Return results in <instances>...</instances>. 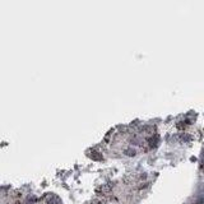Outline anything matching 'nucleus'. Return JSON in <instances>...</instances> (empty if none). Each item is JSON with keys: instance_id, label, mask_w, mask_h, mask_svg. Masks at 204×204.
I'll return each mask as SVG.
<instances>
[{"instance_id": "3", "label": "nucleus", "mask_w": 204, "mask_h": 204, "mask_svg": "<svg viewBox=\"0 0 204 204\" xmlns=\"http://www.w3.org/2000/svg\"><path fill=\"white\" fill-rule=\"evenodd\" d=\"M87 204H106V203L102 202V200H100V199H96V200H92V202H89Z\"/></svg>"}, {"instance_id": "1", "label": "nucleus", "mask_w": 204, "mask_h": 204, "mask_svg": "<svg viewBox=\"0 0 204 204\" xmlns=\"http://www.w3.org/2000/svg\"><path fill=\"white\" fill-rule=\"evenodd\" d=\"M22 195L16 192V190H9L7 193L5 190H3L2 194V204H21Z\"/></svg>"}, {"instance_id": "2", "label": "nucleus", "mask_w": 204, "mask_h": 204, "mask_svg": "<svg viewBox=\"0 0 204 204\" xmlns=\"http://www.w3.org/2000/svg\"><path fill=\"white\" fill-rule=\"evenodd\" d=\"M28 204H63V203H61V200H60V198L58 195L52 194V193H47V194L42 195L38 199L32 200Z\"/></svg>"}]
</instances>
